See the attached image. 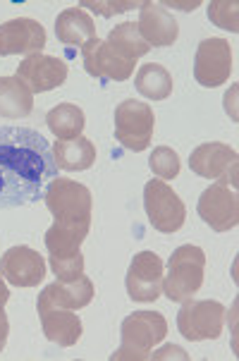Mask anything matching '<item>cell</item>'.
<instances>
[{
	"label": "cell",
	"instance_id": "83f0119b",
	"mask_svg": "<svg viewBox=\"0 0 239 361\" xmlns=\"http://www.w3.org/2000/svg\"><path fill=\"white\" fill-rule=\"evenodd\" d=\"M51 268H53L55 278L70 283V280H77L84 275V256L82 252L70 254V256H51Z\"/></svg>",
	"mask_w": 239,
	"mask_h": 361
},
{
	"label": "cell",
	"instance_id": "7402d4cb",
	"mask_svg": "<svg viewBox=\"0 0 239 361\" xmlns=\"http://www.w3.org/2000/svg\"><path fill=\"white\" fill-rule=\"evenodd\" d=\"M84 110L75 106V103H60L48 110L46 115V125L48 130L53 132V137L58 142H70V139H77L82 137V130H84Z\"/></svg>",
	"mask_w": 239,
	"mask_h": 361
},
{
	"label": "cell",
	"instance_id": "f1b7e54d",
	"mask_svg": "<svg viewBox=\"0 0 239 361\" xmlns=\"http://www.w3.org/2000/svg\"><path fill=\"white\" fill-rule=\"evenodd\" d=\"M82 8H91L103 17H113V15H120V12H127L132 8H139V3H96V0H84Z\"/></svg>",
	"mask_w": 239,
	"mask_h": 361
},
{
	"label": "cell",
	"instance_id": "277c9868",
	"mask_svg": "<svg viewBox=\"0 0 239 361\" xmlns=\"http://www.w3.org/2000/svg\"><path fill=\"white\" fill-rule=\"evenodd\" d=\"M44 201L55 223L91 225V192L70 177H55L46 187Z\"/></svg>",
	"mask_w": 239,
	"mask_h": 361
},
{
	"label": "cell",
	"instance_id": "9c48e42d",
	"mask_svg": "<svg viewBox=\"0 0 239 361\" xmlns=\"http://www.w3.org/2000/svg\"><path fill=\"white\" fill-rule=\"evenodd\" d=\"M232 75V51L225 39H204L196 48L194 79L206 89L223 87Z\"/></svg>",
	"mask_w": 239,
	"mask_h": 361
},
{
	"label": "cell",
	"instance_id": "7c38bea8",
	"mask_svg": "<svg viewBox=\"0 0 239 361\" xmlns=\"http://www.w3.org/2000/svg\"><path fill=\"white\" fill-rule=\"evenodd\" d=\"M82 63L84 70L96 79H108V82H125L132 77L134 65L130 60H122L118 53L110 48L106 41L96 39L87 41L82 46Z\"/></svg>",
	"mask_w": 239,
	"mask_h": 361
},
{
	"label": "cell",
	"instance_id": "e0dca14e",
	"mask_svg": "<svg viewBox=\"0 0 239 361\" xmlns=\"http://www.w3.org/2000/svg\"><path fill=\"white\" fill-rule=\"evenodd\" d=\"M94 299V283L89 278H77V280H58V283H51L44 287V292L39 295V302H36V309H48V307H60V309H84L91 304Z\"/></svg>",
	"mask_w": 239,
	"mask_h": 361
},
{
	"label": "cell",
	"instance_id": "30bf717a",
	"mask_svg": "<svg viewBox=\"0 0 239 361\" xmlns=\"http://www.w3.org/2000/svg\"><path fill=\"white\" fill-rule=\"evenodd\" d=\"M199 211L201 220L216 232H228L235 230L239 223V199L235 194V189H230L228 185H211L201 194L199 199Z\"/></svg>",
	"mask_w": 239,
	"mask_h": 361
},
{
	"label": "cell",
	"instance_id": "44dd1931",
	"mask_svg": "<svg viewBox=\"0 0 239 361\" xmlns=\"http://www.w3.org/2000/svg\"><path fill=\"white\" fill-rule=\"evenodd\" d=\"M34 110V94L17 77H0V118L20 120Z\"/></svg>",
	"mask_w": 239,
	"mask_h": 361
},
{
	"label": "cell",
	"instance_id": "d4e9b609",
	"mask_svg": "<svg viewBox=\"0 0 239 361\" xmlns=\"http://www.w3.org/2000/svg\"><path fill=\"white\" fill-rule=\"evenodd\" d=\"M106 44L113 48L122 60H130V63H137L142 55L151 51V46L142 39V34H139L134 22H125V24H118L115 29H110Z\"/></svg>",
	"mask_w": 239,
	"mask_h": 361
},
{
	"label": "cell",
	"instance_id": "1f68e13d",
	"mask_svg": "<svg viewBox=\"0 0 239 361\" xmlns=\"http://www.w3.org/2000/svg\"><path fill=\"white\" fill-rule=\"evenodd\" d=\"M8 299H10V290H8V285H5V278L0 275V307L8 304Z\"/></svg>",
	"mask_w": 239,
	"mask_h": 361
},
{
	"label": "cell",
	"instance_id": "2e32d148",
	"mask_svg": "<svg viewBox=\"0 0 239 361\" xmlns=\"http://www.w3.org/2000/svg\"><path fill=\"white\" fill-rule=\"evenodd\" d=\"M137 29L142 34V39L153 48L173 46L177 41V34H180L175 17L161 3H139Z\"/></svg>",
	"mask_w": 239,
	"mask_h": 361
},
{
	"label": "cell",
	"instance_id": "ba28073f",
	"mask_svg": "<svg viewBox=\"0 0 239 361\" xmlns=\"http://www.w3.org/2000/svg\"><path fill=\"white\" fill-rule=\"evenodd\" d=\"M163 278H165V268L163 259L153 252H142L137 254L130 263V271H127L125 285H127V295L134 302L151 304L161 297L163 292Z\"/></svg>",
	"mask_w": 239,
	"mask_h": 361
},
{
	"label": "cell",
	"instance_id": "8fae6325",
	"mask_svg": "<svg viewBox=\"0 0 239 361\" xmlns=\"http://www.w3.org/2000/svg\"><path fill=\"white\" fill-rule=\"evenodd\" d=\"M17 79L27 87L32 94H46L58 87H63L67 79V65L65 60L55 55L34 53L27 55L17 67Z\"/></svg>",
	"mask_w": 239,
	"mask_h": 361
},
{
	"label": "cell",
	"instance_id": "7a4b0ae2",
	"mask_svg": "<svg viewBox=\"0 0 239 361\" xmlns=\"http://www.w3.org/2000/svg\"><path fill=\"white\" fill-rule=\"evenodd\" d=\"M168 335V321L158 311H134L122 321L120 347L110 354V361H142Z\"/></svg>",
	"mask_w": 239,
	"mask_h": 361
},
{
	"label": "cell",
	"instance_id": "4fadbf2b",
	"mask_svg": "<svg viewBox=\"0 0 239 361\" xmlns=\"http://www.w3.org/2000/svg\"><path fill=\"white\" fill-rule=\"evenodd\" d=\"M189 168L204 180H218L220 185H228L230 173L235 175L237 170V151L220 142L201 144L189 156Z\"/></svg>",
	"mask_w": 239,
	"mask_h": 361
},
{
	"label": "cell",
	"instance_id": "5b68a950",
	"mask_svg": "<svg viewBox=\"0 0 239 361\" xmlns=\"http://www.w3.org/2000/svg\"><path fill=\"white\" fill-rule=\"evenodd\" d=\"M156 127V115L149 103L127 99L115 108V139L127 151L142 154L149 149Z\"/></svg>",
	"mask_w": 239,
	"mask_h": 361
},
{
	"label": "cell",
	"instance_id": "f546056e",
	"mask_svg": "<svg viewBox=\"0 0 239 361\" xmlns=\"http://www.w3.org/2000/svg\"><path fill=\"white\" fill-rule=\"evenodd\" d=\"M170 357L187 359V352H185V350H180V347H163L161 352H153L149 359H170Z\"/></svg>",
	"mask_w": 239,
	"mask_h": 361
},
{
	"label": "cell",
	"instance_id": "484cf974",
	"mask_svg": "<svg viewBox=\"0 0 239 361\" xmlns=\"http://www.w3.org/2000/svg\"><path fill=\"white\" fill-rule=\"evenodd\" d=\"M149 168L158 180H175L180 175V156L168 146H158V149H153L149 158Z\"/></svg>",
	"mask_w": 239,
	"mask_h": 361
},
{
	"label": "cell",
	"instance_id": "ac0fdd59",
	"mask_svg": "<svg viewBox=\"0 0 239 361\" xmlns=\"http://www.w3.org/2000/svg\"><path fill=\"white\" fill-rule=\"evenodd\" d=\"M44 335L58 347H75L82 338V318L72 309L48 307L39 311Z\"/></svg>",
	"mask_w": 239,
	"mask_h": 361
},
{
	"label": "cell",
	"instance_id": "603a6c76",
	"mask_svg": "<svg viewBox=\"0 0 239 361\" xmlns=\"http://www.w3.org/2000/svg\"><path fill=\"white\" fill-rule=\"evenodd\" d=\"M91 225H75V223H53L48 228L44 242L51 256H70L77 254L82 242L87 240Z\"/></svg>",
	"mask_w": 239,
	"mask_h": 361
},
{
	"label": "cell",
	"instance_id": "6da1fadb",
	"mask_svg": "<svg viewBox=\"0 0 239 361\" xmlns=\"http://www.w3.org/2000/svg\"><path fill=\"white\" fill-rule=\"evenodd\" d=\"M58 177L53 149L29 127H0V211L32 206Z\"/></svg>",
	"mask_w": 239,
	"mask_h": 361
},
{
	"label": "cell",
	"instance_id": "3957f363",
	"mask_svg": "<svg viewBox=\"0 0 239 361\" xmlns=\"http://www.w3.org/2000/svg\"><path fill=\"white\" fill-rule=\"evenodd\" d=\"M206 254L194 244L177 247L168 261V275L163 278V292L170 302H187L204 285Z\"/></svg>",
	"mask_w": 239,
	"mask_h": 361
},
{
	"label": "cell",
	"instance_id": "52a82bcc",
	"mask_svg": "<svg viewBox=\"0 0 239 361\" xmlns=\"http://www.w3.org/2000/svg\"><path fill=\"white\" fill-rule=\"evenodd\" d=\"M225 307L211 299H187L177 314V330L185 340H216L223 333Z\"/></svg>",
	"mask_w": 239,
	"mask_h": 361
},
{
	"label": "cell",
	"instance_id": "cb8c5ba5",
	"mask_svg": "<svg viewBox=\"0 0 239 361\" xmlns=\"http://www.w3.org/2000/svg\"><path fill=\"white\" fill-rule=\"evenodd\" d=\"M134 87H137L139 94L149 101H165L170 94H173V77L165 70L163 65L158 63H149L142 65L134 77Z\"/></svg>",
	"mask_w": 239,
	"mask_h": 361
},
{
	"label": "cell",
	"instance_id": "8992f818",
	"mask_svg": "<svg viewBox=\"0 0 239 361\" xmlns=\"http://www.w3.org/2000/svg\"><path fill=\"white\" fill-rule=\"evenodd\" d=\"M144 208L153 230L163 232V235H173V232H177L185 225L187 208L182 204V199L177 197L175 189L163 180L146 182Z\"/></svg>",
	"mask_w": 239,
	"mask_h": 361
},
{
	"label": "cell",
	"instance_id": "4dcf8cb0",
	"mask_svg": "<svg viewBox=\"0 0 239 361\" xmlns=\"http://www.w3.org/2000/svg\"><path fill=\"white\" fill-rule=\"evenodd\" d=\"M8 333H10V323H8V314L0 307V352L5 350V342H8Z\"/></svg>",
	"mask_w": 239,
	"mask_h": 361
},
{
	"label": "cell",
	"instance_id": "5bb4252c",
	"mask_svg": "<svg viewBox=\"0 0 239 361\" xmlns=\"http://www.w3.org/2000/svg\"><path fill=\"white\" fill-rule=\"evenodd\" d=\"M0 275L15 287H36L46 278V261L32 247H12L0 259Z\"/></svg>",
	"mask_w": 239,
	"mask_h": 361
},
{
	"label": "cell",
	"instance_id": "4316f807",
	"mask_svg": "<svg viewBox=\"0 0 239 361\" xmlns=\"http://www.w3.org/2000/svg\"><path fill=\"white\" fill-rule=\"evenodd\" d=\"M239 5L237 0H213L208 5V20L225 32H239Z\"/></svg>",
	"mask_w": 239,
	"mask_h": 361
},
{
	"label": "cell",
	"instance_id": "9a60e30c",
	"mask_svg": "<svg viewBox=\"0 0 239 361\" xmlns=\"http://www.w3.org/2000/svg\"><path fill=\"white\" fill-rule=\"evenodd\" d=\"M46 46V29L41 22L20 17L0 24V55H34Z\"/></svg>",
	"mask_w": 239,
	"mask_h": 361
},
{
	"label": "cell",
	"instance_id": "d6986e66",
	"mask_svg": "<svg viewBox=\"0 0 239 361\" xmlns=\"http://www.w3.org/2000/svg\"><path fill=\"white\" fill-rule=\"evenodd\" d=\"M55 36L63 46H79L96 39V24L84 8H67L55 20Z\"/></svg>",
	"mask_w": 239,
	"mask_h": 361
},
{
	"label": "cell",
	"instance_id": "ffe728a7",
	"mask_svg": "<svg viewBox=\"0 0 239 361\" xmlns=\"http://www.w3.org/2000/svg\"><path fill=\"white\" fill-rule=\"evenodd\" d=\"M51 149L58 170H65V173H82V170H89L96 163V146L87 137L55 142Z\"/></svg>",
	"mask_w": 239,
	"mask_h": 361
}]
</instances>
